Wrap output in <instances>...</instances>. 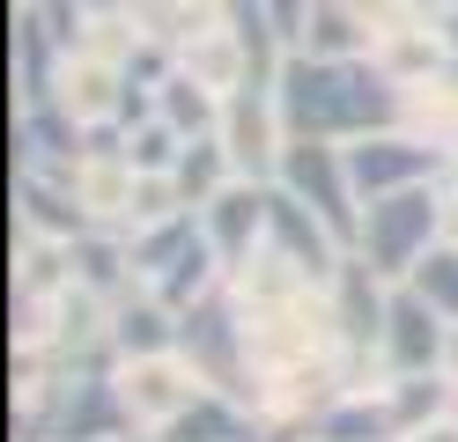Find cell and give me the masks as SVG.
Listing matches in <instances>:
<instances>
[{"label": "cell", "mask_w": 458, "mask_h": 442, "mask_svg": "<svg viewBox=\"0 0 458 442\" xmlns=\"http://www.w3.org/2000/svg\"><path fill=\"white\" fill-rule=\"evenodd\" d=\"M274 96H281L289 133H310V140H362V133L399 126V81L377 67V59L289 52L281 74H274Z\"/></svg>", "instance_id": "cell-1"}, {"label": "cell", "mask_w": 458, "mask_h": 442, "mask_svg": "<svg viewBox=\"0 0 458 442\" xmlns=\"http://www.w3.org/2000/svg\"><path fill=\"white\" fill-rule=\"evenodd\" d=\"M444 206H451V185H407V192L362 199L355 251H362L369 265H377L385 280H407L414 265L444 244Z\"/></svg>", "instance_id": "cell-2"}, {"label": "cell", "mask_w": 458, "mask_h": 442, "mask_svg": "<svg viewBox=\"0 0 458 442\" xmlns=\"http://www.w3.org/2000/svg\"><path fill=\"white\" fill-rule=\"evenodd\" d=\"M274 185L289 192V199H303L310 214H326L333 236L355 251L362 192H355V170H348V140H310V133H296L289 155H281V170H274Z\"/></svg>", "instance_id": "cell-3"}, {"label": "cell", "mask_w": 458, "mask_h": 442, "mask_svg": "<svg viewBox=\"0 0 458 442\" xmlns=\"http://www.w3.org/2000/svg\"><path fill=\"white\" fill-rule=\"evenodd\" d=\"M111 383H119V398H126L133 435H163L199 391H208V376H199L178 346H170V354H133V362L111 369Z\"/></svg>", "instance_id": "cell-4"}, {"label": "cell", "mask_w": 458, "mask_h": 442, "mask_svg": "<svg viewBox=\"0 0 458 442\" xmlns=\"http://www.w3.org/2000/svg\"><path fill=\"white\" fill-rule=\"evenodd\" d=\"M348 170H355V192L362 199H385V192H407V185H444L451 147L421 140L407 126H385V133L348 140Z\"/></svg>", "instance_id": "cell-5"}, {"label": "cell", "mask_w": 458, "mask_h": 442, "mask_svg": "<svg viewBox=\"0 0 458 442\" xmlns=\"http://www.w3.org/2000/svg\"><path fill=\"white\" fill-rule=\"evenodd\" d=\"M222 147L229 163H237V177H259V185H274L281 155H289V118H281V96L274 88H237V96H222Z\"/></svg>", "instance_id": "cell-6"}, {"label": "cell", "mask_w": 458, "mask_h": 442, "mask_svg": "<svg viewBox=\"0 0 458 442\" xmlns=\"http://www.w3.org/2000/svg\"><path fill=\"white\" fill-rule=\"evenodd\" d=\"M444 346H451V317L428 303L421 288L399 280L392 288V310H385V346H377L385 376H437L444 369Z\"/></svg>", "instance_id": "cell-7"}, {"label": "cell", "mask_w": 458, "mask_h": 442, "mask_svg": "<svg viewBox=\"0 0 458 442\" xmlns=\"http://www.w3.org/2000/svg\"><path fill=\"white\" fill-rule=\"evenodd\" d=\"M199 221H208V244L222 258V273L237 280L251 258L267 251V229H274V185H259V177H237L229 192H215L208 206H199Z\"/></svg>", "instance_id": "cell-8"}, {"label": "cell", "mask_w": 458, "mask_h": 442, "mask_svg": "<svg viewBox=\"0 0 458 442\" xmlns=\"http://www.w3.org/2000/svg\"><path fill=\"white\" fill-rule=\"evenodd\" d=\"M67 185H74L81 214H89L97 229H111V236H133V206H140V170L126 163L119 133H104V140L89 147V155H81V163L67 170Z\"/></svg>", "instance_id": "cell-9"}, {"label": "cell", "mask_w": 458, "mask_h": 442, "mask_svg": "<svg viewBox=\"0 0 458 442\" xmlns=\"http://www.w3.org/2000/svg\"><path fill=\"white\" fill-rule=\"evenodd\" d=\"M15 221H22V236H52V244H74V236L97 229L81 214L74 185L52 177V170H15Z\"/></svg>", "instance_id": "cell-10"}, {"label": "cell", "mask_w": 458, "mask_h": 442, "mask_svg": "<svg viewBox=\"0 0 458 442\" xmlns=\"http://www.w3.org/2000/svg\"><path fill=\"white\" fill-rule=\"evenodd\" d=\"M318 442H407L399 435V413H392V391L385 383H362V391H340L318 421H310Z\"/></svg>", "instance_id": "cell-11"}, {"label": "cell", "mask_w": 458, "mask_h": 442, "mask_svg": "<svg viewBox=\"0 0 458 442\" xmlns=\"http://www.w3.org/2000/svg\"><path fill=\"white\" fill-rule=\"evenodd\" d=\"M111 346H119V362H133V354H170L178 346V310H170L156 288L119 295V303H111Z\"/></svg>", "instance_id": "cell-12"}, {"label": "cell", "mask_w": 458, "mask_h": 442, "mask_svg": "<svg viewBox=\"0 0 458 442\" xmlns=\"http://www.w3.org/2000/svg\"><path fill=\"white\" fill-rule=\"evenodd\" d=\"M399 126L421 133V140H437V147L458 140V67L451 59L437 74H421V81H399Z\"/></svg>", "instance_id": "cell-13"}, {"label": "cell", "mask_w": 458, "mask_h": 442, "mask_svg": "<svg viewBox=\"0 0 458 442\" xmlns=\"http://www.w3.org/2000/svg\"><path fill=\"white\" fill-rule=\"evenodd\" d=\"M133 8V22L148 29V45H163V52H178V45H192L199 29H215V22H229L237 15V0H126Z\"/></svg>", "instance_id": "cell-14"}, {"label": "cell", "mask_w": 458, "mask_h": 442, "mask_svg": "<svg viewBox=\"0 0 458 442\" xmlns=\"http://www.w3.org/2000/svg\"><path fill=\"white\" fill-rule=\"evenodd\" d=\"M170 185H178V199L192 206H208L215 192H229L237 185V163H229V147H222V133H199V140H185L178 147V163H170Z\"/></svg>", "instance_id": "cell-15"}, {"label": "cell", "mask_w": 458, "mask_h": 442, "mask_svg": "<svg viewBox=\"0 0 458 442\" xmlns=\"http://www.w3.org/2000/svg\"><path fill=\"white\" fill-rule=\"evenodd\" d=\"M296 52H310V59H369V29L355 15V0H310Z\"/></svg>", "instance_id": "cell-16"}, {"label": "cell", "mask_w": 458, "mask_h": 442, "mask_svg": "<svg viewBox=\"0 0 458 442\" xmlns=\"http://www.w3.org/2000/svg\"><path fill=\"white\" fill-rule=\"evenodd\" d=\"M156 118H163V126H178L185 140H199V133L222 126V96H215L208 81H192L185 67H170V74L156 81Z\"/></svg>", "instance_id": "cell-17"}, {"label": "cell", "mask_w": 458, "mask_h": 442, "mask_svg": "<svg viewBox=\"0 0 458 442\" xmlns=\"http://www.w3.org/2000/svg\"><path fill=\"white\" fill-rule=\"evenodd\" d=\"M407 288H421L428 303H437V310L458 324V244H451V236H444V244H437V251H428L414 273H407Z\"/></svg>", "instance_id": "cell-18"}, {"label": "cell", "mask_w": 458, "mask_h": 442, "mask_svg": "<svg viewBox=\"0 0 458 442\" xmlns=\"http://www.w3.org/2000/svg\"><path fill=\"white\" fill-rule=\"evenodd\" d=\"M119 147H126L133 170H170V163H178V147H185V133L163 126V118H140V126L119 133Z\"/></svg>", "instance_id": "cell-19"}, {"label": "cell", "mask_w": 458, "mask_h": 442, "mask_svg": "<svg viewBox=\"0 0 458 442\" xmlns=\"http://www.w3.org/2000/svg\"><path fill=\"white\" fill-rule=\"evenodd\" d=\"M355 15L369 29V52H377L385 38H399V29H421L437 8H428V0H355Z\"/></svg>", "instance_id": "cell-20"}, {"label": "cell", "mask_w": 458, "mask_h": 442, "mask_svg": "<svg viewBox=\"0 0 458 442\" xmlns=\"http://www.w3.org/2000/svg\"><path fill=\"white\" fill-rule=\"evenodd\" d=\"M251 8H259V15L281 29V45L296 52V38H303V15H310V0H251Z\"/></svg>", "instance_id": "cell-21"}, {"label": "cell", "mask_w": 458, "mask_h": 442, "mask_svg": "<svg viewBox=\"0 0 458 442\" xmlns=\"http://www.w3.org/2000/svg\"><path fill=\"white\" fill-rule=\"evenodd\" d=\"M407 442H458V413H444V421H428V428H414Z\"/></svg>", "instance_id": "cell-22"}, {"label": "cell", "mask_w": 458, "mask_h": 442, "mask_svg": "<svg viewBox=\"0 0 458 442\" xmlns=\"http://www.w3.org/2000/svg\"><path fill=\"white\" fill-rule=\"evenodd\" d=\"M437 38H444V59L458 67V8H437Z\"/></svg>", "instance_id": "cell-23"}, {"label": "cell", "mask_w": 458, "mask_h": 442, "mask_svg": "<svg viewBox=\"0 0 458 442\" xmlns=\"http://www.w3.org/2000/svg\"><path fill=\"white\" fill-rule=\"evenodd\" d=\"M444 236L458 244V192H451V206H444Z\"/></svg>", "instance_id": "cell-24"}, {"label": "cell", "mask_w": 458, "mask_h": 442, "mask_svg": "<svg viewBox=\"0 0 458 442\" xmlns=\"http://www.w3.org/2000/svg\"><path fill=\"white\" fill-rule=\"evenodd\" d=\"M89 8H126V0H89Z\"/></svg>", "instance_id": "cell-25"}, {"label": "cell", "mask_w": 458, "mask_h": 442, "mask_svg": "<svg viewBox=\"0 0 458 442\" xmlns=\"http://www.w3.org/2000/svg\"><path fill=\"white\" fill-rule=\"evenodd\" d=\"M428 8H458V0H428Z\"/></svg>", "instance_id": "cell-26"}, {"label": "cell", "mask_w": 458, "mask_h": 442, "mask_svg": "<svg viewBox=\"0 0 458 442\" xmlns=\"http://www.w3.org/2000/svg\"><path fill=\"white\" fill-rule=\"evenodd\" d=\"M133 442H156V435H133Z\"/></svg>", "instance_id": "cell-27"}]
</instances>
